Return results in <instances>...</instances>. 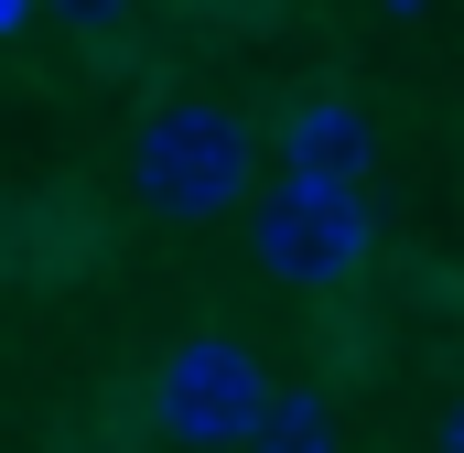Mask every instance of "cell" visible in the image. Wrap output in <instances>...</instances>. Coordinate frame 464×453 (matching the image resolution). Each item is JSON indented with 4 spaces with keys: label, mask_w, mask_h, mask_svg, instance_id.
<instances>
[{
    "label": "cell",
    "mask_w": 464,
    "mask_h": 453,
    "mask_svg": "<svg viewBox=\"0 0 464 453\" xmlns=\"http://www.w3.org/2000/svg\"><path fill=\"white\" fill-rule=\"evenodd\" d=\"M248 453H346V421H335L324 389H270V410H259Z\"/></svg>",
    "instance_id": "obj_6"
},
{
    "label": "cell",
    "mask_w": 464,
    "mask_h": 453,
    "mask_svg": "<svg viewBox=\"0 0 464 453\" xmlns=\"http://www.w3.org/2000/svg\"><path fill=\"white\" fill-rule=\"evenodd\" d=\"M281 162L303 173V184H367V162H378V130L356 98H303V109L281 119Z\"/></svg>",
    "instance_id": "obj_5"
},
{
    "label": "cell",
    "mask_w": 464,
    "mask_h": 453,
    "mask_svg": "<svg viewBox=\"0 0 464 453\" xmlns=\"http://www.w3.org/2000/svg\"><path fill=\"white\" fill-rule=\"evenodd\" d=\"M259 410H270V367L237 335H184L162 356V378H151V421L184 453H248Z\"/></svg>",
    "instance_id": "obj_2"
},
{
    "label": "cell",
    "mask_w": 464,
    "mask_h": 453,
    "mask_svg": "<svg viewBox=\"0 0 464 453\" xmlns=\"http://www.w3.org/2000/svg\"><path fill=\"white\" fill-rule=\"evenodd\" d=\"M248 173H259V130L227 98H162L130 130V195L151 217H173V226L227 217L237 195H248Z\"/></svg>",
    "instance_id": "obj_1"
},
{
    "label": "cell",
    "mask_w": 464,
    "mask_h": 453,
    "mask_svg": "<svg viewBox=\"0 0 464 453\" xmlns=\"http://www.w3.org/2000/svg\"><path fill=\"white\" fill-rule=\"evenodd\" d=\"M44 11H54V22H65L76 43H109V33L130 22V11H140V0H44Z\"/></svg>",
    "instance_id": "obj_7"
},
{
    "label": "cell",
    "mask_w": 464,
    "mask_h": 453,
    "mask_svg": "<svg viewBox=\"0 0 464 453\" xmlns=\"http://www.w3.org/2000/svg\"><path fill=\"white\" fill-rule=\"evenodd\" d=\"M98 248H109V217H98L87 184H33V195H11V270H22V281L98 270Z\"/></svg>",
    "instance_id": "obj_4"
},
{
    "label": "cell",
    "mask_w": 464,
    "mask_h": 453,
    "mask_svg": "<svg viewBox=\"0 0 464 453\" xmlns=\"http://www.w3.org/2000/svg\"><path fill=\"white\" fill-rule=\"evenodd\" d=\"M432 453H464V400L443 410V421H432Z\"/></svg>",
    "instance_id": "obj_8"
},
{
    "label": "cell",
    "mask_w": 464,
    "mask_h": 453,
    "mask_svg": "<svg viewBox=\"0 0 464 453\" xmlns=\"http://www.w3.org/2000/svg\"><path fill=\"white\" fill-rule=\"evenodd\" d=\"M367 248H378V217H367V195L356 184H281L259 217H248V259L270 270V281H292V292H335L367 270Z\"/></svg>",
    "instance_id": "obj_3"
}]
</instances>
